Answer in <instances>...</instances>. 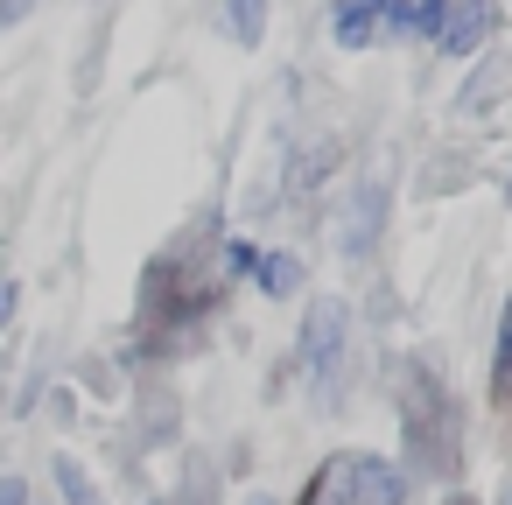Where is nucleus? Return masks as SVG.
Instances as JSON below:
<instances>
[{
  "instance_id": "f257e3e1",
  "label": "nucleus",
  "mask_w": 512,
  "mask_h": 505,
  "mask_svg": "<svg viewBox=\"0 0 512 505\" xmlns=\"http://www.w3.org/2000/svg\"><path fill=\"white\" fill-rule=\"evenodd\" d=\"M344 351H351V309L344 302H309V323H302V358H309V372H316V386H323V400L337 393V379H344Z\"/></svg>"
},
{
  "instance_id": "f03ea898",
  "label": "nucleus",
  "mask_w": 512,
  "mask_h": 505,
  "mask_svg": "<svg viewBox=\"0 0 512 505\" xmlns=\"http://www.w3.org/2000/svg\"><path fill=\"white\" fill-rule=\"evenodd\" d=\"M491 29H498V8H491V0H449L442 22H435V43H442L449 57H470V50L491 43Z\"/></svg>"
},
{
  "instance_id": "7ed1b4c3",
  "label": "nucleus",
  "mask_w": 512,
  "mask_h": 505,
  "mask_svg": "<svg viewBox=\"0 0 512 505\" xmlns=\"http://www.w3.org/2000/svg\"><path fill=\"white\" fill-rule=\"evenodd\" d=\"M379 218H386V183H365V190L337 211V246H344V253H372Z\"/></svg>"
},
{
  "instance_id": "20e7f679",
  "label": "nucleus",
  "mask_w": 512,
  "mask_h": 505,
  "mask_svg": "<svg viewBox=\"0 0 512 505\" xmlns=\"http://www.w3.org/2000/svg\"><path fill=\"white\" fill-rule=\"evenodd\" d=\"M344 491H351V505H400V470L386 456H358L344 470Z\"/></svg>"
},
{
  "instance_id": "39448f33",
  "label": "nucleus",
  "mask_w": 512,
  "mask_h": 505,
  "mask_svg": "<svg viewBox=\"0 0 512 505\" xmlns=\"http://www.w3.org/2000/svg\"><path fill=\"white\" fill-rule=\"evenodd\" d=\"M379 8H386V0H337V43L344 50H365L372 43V29H379Z\"/></svg>"
},
{
  "instance_id": "423d86ee",
  "label": "nucleus",
  "mask_w": 512,
  "mask_h": 505,
  "mask_svg": "<svg viewBox=\"0 0 512 505\" xmlns=\"http://www.w3.org/2000/svg\"><path fill=\"white\" fill-rule=\"evenodd\" d=\"M442 8H449V0H400V8H393V29H414V36H435V22H442Z\"/></svg>"
},
{
  "instance_id": "0eeeda50",
  "label": "nucleus",
  "mask_w": 512,
  "mask_h": 505,
  "mask_svg": "<svg viewBox=\"0 0 512 505\" xmlns=\"http://www.w3.org/2000/svg\"><path fill=\"white\" fill-rule=\"evenodd\" d=\"M57 484H64V498L71 505H99V491H92V477L71 463V456H57Z\"/></svg>"
},
{
  "instance_id": "6e6552de",
  "label": "nucleus",
  "mask_w": 512,
  "mask_h": 505,
  "mask_svg": "<svg viewBox=\"0 0 512 505\" xmlns=\"http://www.w3.org/2000/svg\"><path fill=\"white\" fill-rule=\"evenodd\" d=\"M260 281H267V295H295V281H302V267H295L288 253H274V260L260 267Z\"/></svg>"
},
{
  "instance_id": "1a4fd4ad",
  "label": "nucleus",
  "mask_w": 512,
  "mask_h": 505,
  "mask_svg": "<svg viewBox=\"0 0 512 505\" xmlns=\"http://www.w3.org/2000/svg\"><path fill=\"white\" fill-rule=\"evenodd\" d=\"M498 400H512V302H505V330H498V372H491Z\"/></svg>"
},
{
  "instance_id": "9d476101",
  "label": "nucleus",
  "mask_w": 512,
  "mask_h": 505,
  "mask_svg": "<svg viewBox=\"0 0 512 505\" xmlns=\"http://www.w3.org/2000/svg\"><path fill=\"white\" fill-rule=\"evenodd\" d=\"M260 8H267V0H232V36L239 43H260V22H267Z\"/></svg>"
},
{
  "instance_id": "9b49d317",
  "label": "nucleus",
  "mask_w": 512,
  "mask_h": 505,
  "mask_svg": "<svg viewBox=\"0 0 512 505\" xmlns=\"http://www.w3.org/2000/svg\"><path fill=\"white\" fill-rule=\"evenodd\" d=\"M337 162V148H316L309 162H295V190H309V183H323V169Z\"/></svg>"
},
{
  "instance_id": "f8f14e48",
  "label": "nucleus",
  "mask_w": 512,
  "mask_h": 505,
  "mask_svg": "<svg viewBox=\"0 0 512 505\" xmlns=\"http://www.w3.org/2000/svg\"><path fill=\"white\" fill-rule=\"evenodd\" d=\"M0 505H29V484L22 477H0Z\"/></svg>"
},
{
  "instance_id": "ddd939ff",
  "label": "nucleus",
  "mask_w": 512,
  "mask_h": 505,
  "mask_svg": "<svg viewBox=\"0 0 512 505\" xmlns=\"http://www.w3.org/2000/svg\"><path fill=\"white\" fill-rule=\"evenodd\" d=\"M15 323V281H0V330Z\"/></svg>"
},
{
  "instance_id": "4468645a",
  "label": "nucleus",
  "mask_w": 512,
  "mask_h": 505,
  "mask_svg": "<svg viewBox=\"0 0 512 505\" xmlns=\"http://www.w3.org/2000/svg\"><path fill=\"white\" fill-rule=\"evenodd\" d=\"M29 15V0H0V29H8V22H22Z\"/></svg>"
},
{
  "instance_id": "2eb2a0df",
  "label": "nucleus",
  "mask_w": 512,
  "mask_h": 505,
  "mask_svg": "<svg viewBox=\"0 0 512 505\" xmlns=\"http://www.w3.org/2000/svg\"><path fill=\"white\" fill-rule=\"evenodd\" d=\"M246 505H267V498H246Z\"/></svg>"
},
{
  "instance_id": "dca6fc26",
  "label": "nucleus",
  "mask_w": 512,
  "mask_h": 505,
  "mask_svg": "<svg viewBox=\"0 0 512 505\" xmlns=\"http://www.w3.org/2000/svg\"><path fill=\"white\" fill-rule=\"evenodd\" d=\"M155 505H162V498H155Z\"/></svg>"
}]
</instances>
